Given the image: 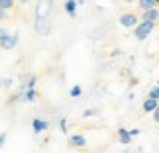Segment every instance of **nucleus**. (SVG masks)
I'll use <instances>...</instances> for the list:
<instances>
[{
    "label": "nucleus",
    "mask_w": 159,
    "mask_h": 153,
    "mask_svg": "<svg viewBox=\"0 0 159 153\" xmlns=\"http://www.w3.org/2000/svg\"><path fill=\"white\" fill-rule=\"evenodd\" d=\"M153 29H155V22H138L134 26V35H136L138 41H143L153 34Z\"/></svg>",
    "instance_id": "nucleus-1"
},
{
    "label": "nucleus",
    "mask_w": 159,
    "mask_h": 153,
    "mask_svg": "<svg viewBox=\"0 0 159 153\" xmlns=\"http://www.w3.org/2000/svg\"><path fill=\"white\" fill-rule=\"evenodd\" d=\"M35 32L41 34V35H47L51 32V22L47 20L45 16H41V12L35 14Z\"/></svg>",
    "instance_id": "nucleus-2"
},
{
    "label": "nucleus",
    "mask_w": 159,
    "mask_h": 153,
    "mask_svg": "<svg viewBox=\"0 0 159 153\" xmlns=\"http://www.w3.org/2000/svg\"><path fill=\"white\" fill-rule=\"evenodd\" d=\"M18 41H20V34L14 32V34H6L2 39H0V47L6 51H10V49H14V47L18 45Z\"/></svg>",
    "instance_id": "nucleus-3"
},
{
    "label": "nucleus",
    "mask_w": 159,
    "mask_h": 153,
    "mask_svg": "<svg viewBox=\"0 0 159 153\" xmlns=\"http://www.w3.org/2000/svg\"><path fill=\"white\" fill-rule=\"evenodd\" d=\"M139 20H138V16L136 14H132V12H124L120 18H118V24L122 28H134L138 24Z\"/></svg>",
    "instance_id": "nucleus-4"
},
{
    "label": "nucleus",
    "mask_w": 159,
    "mask_h": 153,
    "mask_svg": "<svg viewBox=\"0 0 159 153\" xmlns=\"http://www.w3.org/2000/svg\"><path fill=\"white\" fill-rule=\"evenodd\" d=\"M32 130H34V133L47 132V130H49V122H45V120H41V118H34L32 120Z\"/></svg>",
    "instance_id": "nucleus-5"
},
{
    "label": "nucleus",
    "mask_w": 159,
    "mask_h": 153,
    "mask_svg": "<svg viewBox=\"0 0 159 153\" xmlns=\"http://www.w3.org/2000/svg\"><path fill=\"white\" fill-rule=\"evenodd\" d=\"M69 145L71 147H84L87 145V137L81 136V133H73V136H69Z\"/></svg>",
    "instance_id": "nucleus-6"
},
{
    "label": "nucleus",
    "mask_w": 159,
    "mask_h": 153,
    "mask_svg": "<svg viewBox=\"0 0 159 153\" xmlns=\"http://www.w3.org/2000/svg\"><path fill=\"white\" fill-rule=\"evenodd\" d=\"M157 18H159V10H157V6H153V8L143 10L142 22H157Z\"/></svg>",
    "instance_id": "nucleus-7"
},
{
    "label": "nucleus",
    "mask_w": 159,
    "mask_h": 153,
    "mask_svg": "<svg viewBox=\"0 0 159 153\" xmlns=\"http://www.w3.org/2000/svg\"><path fill=\"white\" fill-rule=\"evenodd\" d=\"M132 136H130V130H126V128H118V142L122 145H130L132 143Z\"/></svg>",
    "instance_id": "nucleus-8"
},
{
    "label": "nucleus",
    "mask_w": 159,
    "mask_h": 153,
    "mask_svg": "<svg viewBox=\"0 0 159 153\" xmlns=\"http://www.w3.org/2000/svg\"><path fill=\"white\" fill-rule=\"evenodd\" d=\"M38 98H39V94H38L35 88H26V90H24V100H26V102L34 104V102H38Z\"/></svg>",
    "instance_id": "nucleus-9"
},
{
    "label": "nucleus",
    "mask_w": 159,
    "mask_h": 153,
    "mask_svg": "<svg viewBox=\"0 0 159 153\" xmlns=\"http://www.w3.org/2000/svg\"><path fill=\"white\" fill-rule=\"evenodd\" d=\"M65 12L71 18L77 14V0H65Z\"/></svg>",
    "instance_id": "nucleus-10"
},
{
    "label": "nucleus",
    "mask_w": 159,
    "mask_h": 153,
    "mask_svg": "<svg viewBox=\"0 0 159 153\" xmlns=\"http://www.w3.org/2000/svg\"><path fill=\"white\" fill-rule=\"evenodd\" d=\"M157 106H159V100H151V98L143 100V112H148V114H151Z\"/></svg>",
    "instance_id": "nucleus-11"
},
{
    "label": "nucleus",
    "mask_w": 159,
    "mask_h": 153,
    "mask_svg": "<svg viewBox=\"0 0 159 153\" xmlns=\"http://www.w3.org/2000/svg\"><path fill=\"white\" fill-rule=\"evenodd\" d=\"M20 100H24V90L20 88L16 94H12L10 96V100H8V104H16V102H20Z\"/></svg>",
    "instance_id": "nucleus-12"
},
{
    "label": "nucleus",
    "mask_w": 159,
    "mask_h": 153,
    "mask_svg": "<svg viewBox=\"0 0 159 153\" xmlns=\"http://www.w3.org/2000/svg\"><path fill=\"white\" fill-rule=\"evenodd\" d=\"M69 94L73 96V98H79V96L83 94V88H81V84H75V87H71V90H69Z\"/></svg>",
    "instance_id": "nucleus-13"
},
{
    "label": "nucleus",
    "mask_w": 159,
    "mask_h": 153,
    "mask_svg": "<svg viewBox=\"0 0 159 153\" xmlns=\"http://www.w3.org/2000/svg\"><path fill=\"white\" fill-rule=\"evenodd\" d=\"M16 4V0H0V8L2 10H12Z\"/></svg>",
    "instance_id": "nucleus-14"
},
{
    "label": "nucleus",
    "mask_w": 159,
    "mask_h": 153,
    "mask_svg": "<svg viewBox=\"0 0 159 153\" xmlns=\"http://www.w3.org/2000/svg\"><path fill=\"white\" fill-rule=\"evenodd\" d=\"M148 98H151V100H159V87L157 84H153V87L149 88V96Z\"/></svg>",
    "instance_id": "nucleus-15"
},
{
    "label": "nucleus",
    "mask_w": 159,
    "mask_h": 153,
    "mask_svg": "<svg viewBox=\"0 0 159 153\" xmlns=\"http://www.w3.org/2000/svg\"><path fill=\"white\" fill-rule=\"evenodd\" d=\"M138 4H139V8L142 10H148V8H153V2H151V0H138Z\"/></svg>",
    "instance_id": "nucleus-16"
},
{
    "label": "nucleus",
    "mask_w": 159,
    "mask_h": 153,
    "mask_svg": "<svg viewBox=\"0 0 159 153\" xmlns=\"http://www.w3.org/2000/svg\"><path fill=\"white\" fill-rule=\"evenodd\" d=\"M94 114H98V110H94V108H89V110H84V112H83V118H93Z\"/></svg>",
    "instance_id": "nucleus-17"
},
{
    "label": "nucleus",
    "mask_w": 159,
    "mask_h": 153,
    "mask_svg": "<svg viewBox=\"0 0 159 153\" xmlns=\"http://www.w3.org/2000/svg\"><path fill=\"white\" fill-rule=\"evenodd\" d=\"M12 84H14V79H4V81H0V87H4V88H10Z\"/></svg>",
    "instance_id": "nucleus-18"
},
{
    "label": "nucleus",
    "mask_w": 159,
    "mask_h": 153,
    "mask_svg": "<svg viewBox=\"0 0 159 153\" xmlns=\"http://www.w3.org/2000/svg\"><path fill=\"white\" fill-rule=\"evenodd\" d=\"M59 128H61V132H63V133L69 132V130H67V118H61L59 120Z\"/></svg>",
    "instance_id": "nucleus-19"
},
{
    "label": "nucleus",
    "mask_w": 159,
    "mask_h": 153,
    "mask_svg": "<svg viewBox=\"0 0 159 153\" xmlns=\"http://www.w3.org/2000/svg\"><path fill=\"white\" fill-rule=\"evenodd\" d=\"M6 137H8V133H6V132H2V133H0V149L4 147V143H6Z\"/></svg>",
    "instance_id": "nucleus-20"
},
{
    "label": "nucleus",
    "mask_w": 159,
    "mask_h": 153,
    "mask_svg": "<svg viewBox=\"0 0 159 153\" xmlns=\"http://www.w3.org/2000/svg\"><path fill=\"white\" fill-rule=\"evenodd\" d=\"M151 116H153V122H155V124H157V122H159V110L155 108L153 112H151Z\"/></svg>",
    "instance_id": "nucleus-21"
},
{
    "label": "nucleus",
    "mask_w": 159,
    "mask_h": 153,
    "mask_svg": "<svg viewBox=\"0 0 159 153\" xmlns=\"http://www.w3.org/2000/svg\"><path fill=\"white\" fill-rule=\"evenodd\" d=\"M130 136H132V137H136V136H139V130H136V128H134V130H130Z\"/></svg>",
    "instance_id": "nucleus-22"
},
{
    "label": "nucleus",
    "mask_w": 159,
    "mask_h": 153,
    "mask_svg": "<svg viewBox=\"0 0 159 153\" xmlns=\"http://www.w3.org/2000/svg\"><path fill=\"white\" fill-rule=\"evenodd\" d=\"M6 34H8V29H4V28H0V39H2V38H4V35H6Z\"/></svg>",
    "instance_id": "nucleus-23"
},
{
    "label": "nucleus",
    "mask_w": 159,
    "mask_h": 153,
    "mask_svg": "<svg viewBox=\"0 0 159 153\" xmlns=\"http://www.w3.org/2000/svg\"><path fill=\"white\" fill-rule=\"evenodd\" d=\"M4 16H6V10H2V8H0V22L4 20Z\"/></svg>",
    "instance_id": "nucleus-24"
},
{
    "label": "nucleus",
    "mask_w": 159,
    "mask_h": 153,
    "mask_svg": "<svg viewBox=\"0 0 159 153\" xmlns=\"http://www.w3.org/2000/svg\"><path fill=\"white\" fill-rule=\"evenodd\" d=\"M20 2H22V4H28V2H30V0H20Z\"/></svg>",
    "instance_id": "nucleus-25"
},
{
    "label": "nucleus",
    "mask_w": 159,
    "mask_h": 153,
    "mask_svg": "<svg viewBox=\"0 0 159 153\" xmlns=\"http://www.w3.org/2000/svg\"><path fill=\"white\" fill-rule=\"evenodd\" d=\"M151 2H153V4H155V6H157V4H159V0H151Z\"/></svg>",
    "instance_id": "nucleus-26"
},
{
    "label": "nucleus",
    "mask_w": 159,
    "mask_h": 153,
    "mask_svg": "<svg viewBox=\"0 0 159 153\" xmlns=\"http://www.w3.org/2000/svg\"><path fill=\"white\" fill-rule=\"evenodd\" d=\"M124 2H134V0H124Z\"/></svg>",
    "instance_id": "nucleus-27"
},
{
    "label": "nucleus",
    "mask_w": 159,
    "mask_h": 153,
    "mask_svg": "<svg viewBox=\"0 0 159 153\" xmlns=\"http://www.w3.org/2000/svg\"><path fill=\"white\" fill-rule=\"evenodd\" d=\"M47 2H53V0H47Z\"/></svg>",
    "instance_id": "nucleus-28"
}]
</instances>
